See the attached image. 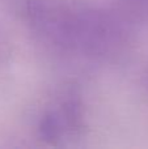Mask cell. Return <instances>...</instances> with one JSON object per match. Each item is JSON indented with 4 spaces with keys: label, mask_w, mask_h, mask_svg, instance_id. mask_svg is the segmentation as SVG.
Masks as SVG:
<instances>
[{
    "label": "cell",
    "mask_w": 148,
    "mask_h": 149,
    "mask_svg": "<svg viewBox=\"0 0 148 149\" xmlns=\"http://www.w3.org/2000/svg\"><path fill=\"white\" fill-rule=\"evenodd\" d=\"M83 127L84 114L80 95L75 90H70L43 114L38 124V134L43 141L55 144L76 135Z\"/></svg>",
    "instance_id": "cell-2"
},
{
    "label": "cell",
    "mask_w": 148,
    "mask_h": 149,
    "mask_svg": "<svg viewBox=\"0 0 148 149\" xmlns=\"http://www.w3.org/2000/svg\"><path fill=\"white\" fill-rule=\"evenodd\" d=\"M31 30L49 45L83 56H108L126 42L123 22L114 15L72 0H24Z\"/></svg>",
    "instance_id": "cell-1"
},
{
    "label": "cell",
    "mask_w": 148,
    "mask_h": 149,
    "mask_svg": "<svg viewBox=\"0 0 148 149\" xmlns=\"http://www.w3.org/2000/svg\"><path fill=\"white\" fill-rule=\"evenodd\" d=\"M147 1H148V0H147Z\"/></svg>",
    "instance_id": "cell-3"
}]
</instances>
